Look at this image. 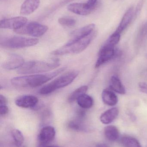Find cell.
Returning a JSON list of instances; mask_svg holds the SVG:
<instances>
[{
    "instance_id": "cell-1",
    "label": "cell",
    "mask_w": 147,
    "mask_h": 147,
    "mask_svg": "<svg viewBox=\"0 0 147 147\" xmlns=\"http://www.w3.org/2000/svg\"><path fill=\"white\" fill-rule=\"evenodd\" d=\"M66 69V67H63L49 73L31 74L15 77L11 79V83L12 85L16 87L35 88L45 84Z\"/></svg>"
},
{
    "instance_id": "cell-2",
    "label": "cell",
    "mask_w": 147,
    "mask_h": 147,
    "mask_svg": "<svg viewBox=\"0 0 147 147\" xmlns=\"http://www.w3.org/2000/svg\"><path fill=\"white\" fill-rule=\"evenodd\" d=\"M60 65L58 59L49 61H30L26 62L19 68L17 72L20 74H29L46 72L56 69Z\"/></svg>"
},
{
    "instance_id": "cell-3",
    "label": "cell",
    "mask_w": 147,
    "mask_h": 147,
    "mask_svg": "<svg viewBox=\"0 0 147 147\" xmlns=\"http://www.w3.org/2000/svg\"><path fill=\"white\" fill-rule=\"evenodd\" d=\"M97 32L95 30L91 34L78 41L64 46L54 51L51 54L54 56H62L68 54H77L84 51L95 38Z\"/></svg>"
},
{
    "instance_id": "cell-4",
    "label": "cell",
    "mask_w": 147,
    "mask_h": 147,
    "mask_svg": "<svg viewBox=\"0 0 147 147\" xmlns=\"http://www.w3.org/2000/svg\"><path fill=\"white\" fill-rule=\"evenodd\" d=\"M79 75L77 71H72L62 74L40 90L39 93L42 95H47L58 89L64 88L71 84Z\"/></svg>"
},
{
    "instance_id": "cell-5",
    "label": "cell",
    "mask_w": 147,
    "mask_h": 147,
    "mask_svg": "<svg viewBox=\"0 0 147 147\" xmlns=\"http://www.w3.org/2000/svg\"><path fill=\"white\" fill-rule=\"evenodd\" d=\"M38 43L39 40L37 38L12 36L1 39L0 44L3 48L15 49L33 46Z\"/></svg>"
},
{
    "instance_id": "cell-6",
    "label": "cell",
    "mask_w": 147,
    "mask_h": 147,
    "mask_svg": "<svg viewBox=\"0 0 147 147\" xmlns=\"http://www.w3.org/2000/svg\"><path fill=\"white\" fill-rule=\"evenodd\" d=\"M48 30V27L38 22H33L27 23L20 29L14 32L19 34H26L34 37H39L44 35Z\"/></svg>"
},
{
    "instance_id": "cell-7",
    "label": "cell",
    "mask_w": 147,
    "mask_h": 147,
    "mask_svg": "<svg viewBox=\"0 0 147 147\" xmlns=\"http://www.w3.org/2000/svg\"><path fill=\"white\" fill-rule=\"evenodd\" d=\"M115 46L106 41L99 51L98 58L96 63L95 67L96 68H99L101 65L112 59L115 56Z\"/></svg>"
},
{
    "instance_id": "cell-8",
    "label": "cell",
    "mask_w": 147,
    "mask_h": 147,
    "mask_svg": "<svg viewBox=\"0 0 147 147\" xmlns=\"http://www.w3.org/2000/svg\"><path fill=\"white\" fill-rule=\"evenodd\" d=\"M27 19L23 16H17L9 19H3L0 21V28L4 29H20L27 23Z\"/></svg>"
},
{
    "instance_id": "cell-9",
    "label": "cell",
    "mask_w": 147,
    "mask_h": 147,
    "mask_svg": "<svg viewBox=\"0 0 147 147\" xmlns=\"http://www.w3.org/2000/svg\"><path fill=\"white\" fill-rule=\"evenodd\" d=\"M95 28L96 25L95 24H90L74 30L70 34V39L66 44H72L88 36L95 31Z\"/></svg>"
},
{
    "instance_id": "cell-10",
    "label": "cell",
    "mask_w": 147,
    "mask_h": 147,
    "mask_svg": "<svg viewBox=\"0 0 147 147\" xmlns=\"http://www.w3.org/2000/svg\"><path fill=\"white\" fill-rule=\"evenodd\" d=\"M25 63L24 59L21 56L16 54H11L3 63L2 66L5 69H19Z\"/></svg>"
},
{
    "instance_id": "cell-11",
    "label": "cell",
    "mask_w": 147,
    "mask_h": 147,
    "mask_svg": "<svg viewBox=\"0 0 147 147\" xmlns=\"http://www.w3.org/2000/svg\"><path fill=\"white\" fill-rule=\"evenodd\" d=\"M55 129L51 126H46L41 129L39 135L41 146H44L53 140L55 137Z\"/></svg>"
},
{
    "instance_id": "cell-12",
    "label": "cell",
    "mask_w": 147,
    "mask_h": 147,
    "mask_svg": "<svg viewBox=\"0 0 147 147\" xmlns=\"http://www.w3.org/2000/svg\"><path fill=\"white\" fill-rule=\"evenodd\" d=\"M39 102V99L35 96L32 95H25L17 98L15 104L20 108H33L35 107Z\"/></svg>"
},
{
    "instance_id": "cell-13",
    "label": "cell",
    "mask_w": 147,
    "mask_h": 147,
    "mask_svg": "<svg viewBox=\"0 0 147 147\" xmlns=\"http://www.w3.org/2000/svg\"><path fill=\"white\" fill-rule=\"evenodd\" d=\"M134 8L133 7H131L124 14L119 26L114 32L121 34L131 23L134 18Z\"/></svg>"
},
{
    "instance_id": "cell-14",
    "label": "cell",
    "mask_w": 147,
    "mask_h": 147,
    "mask_svg": "<svg viewBox=\"0 0 147 147\" xmlns=\"http://www.w3.org/2000/svg\"><path fill=\"white\" fill-rule=\"evenodd\" d=\"M40 0H25L21 7L20 13L28 16L33 13L39 7Z\"/></svg>"
},
{
    "instance_id": "cell-15",
    "label": "cell",
    "mask_w": 147,
    "mask_h": 147,
    "mask_svg": "<svg viewBox=\"0 0 147 147\" xmlns=\"http://www.w3.org/2000/svg\"><path fill=\"white\" fill-rule=\"evenodd\" d=\"M67 9L72 13L81 16H87L92 12L88 8L85 3H71L68 5Z\"/></svg>"
},
{
    "instance_id": "cell-16",
    "label": "cell",
    "mask_w": 147,
    "mask_h": 147,
    "mask_svg": "<svg viewBox=\"0 0 147 147\" xmlns=\"http://www.w3.org/2000/svg\"><path fill=\"white\" fill-rule=\"evenodd\" d=\"M119 112V110L117 108H111L108 110L100 116L101 122L104 124L111 123L118 116Z\"/></svg>"
},
{
    "instance_id": "cell-17",
    "label": "cell",
    "mask_w": 147,
    "mask_h": 147,
    "mask_svg": "<svg viewBox=\"0 0 147 147\" xmlns=\"http://www.w3.org/2000/svg\"><path fill=\"white\" fill-rule=\"evenodd\" d=\"M102 97L103 102L109 106H114L118 102L117 96L114 92L108 89L103 90L102 92Z\"/></svg>"
},
{
    "instance_id": "cell-18",
    "label": "cell",
    "mask_w": 147,
    "mask_h": 147,
    "mask_svg": "<svg viewBox=\"0 0 147 147\" xmlns=\"http://www.w3.org/2000/svg\"><path fill=\"white\" fill-rule=\"evenodd\" d=\"M110 89L119 94L123 95L126 93L125 87L118 77L113 76L110 78Z\"/></svg>"
},
{
    "instance_id": "cell-19",
    "label": "cell",
    "mask_w": 147,
    "mask_h": 147,
    "mask_svg": "<svg viewBox=\"0 0 147 147\" xmlns=\"http://www.w3.org/2000/svg\"><path fill=\"white\" fill-rule=\"evenodd\" d=\"M104 134L110 141L115 142L118 140L120 136L119 130L115 126L110 125L104 128Z\"/></svg>"
},
{
    "instance_id": "cell-20",
    "label": "cell",
    "mask_w": 147,
    "mask_h": 147,
    "mask_svg": "<svg viewBox=\"0 0 147 147\" xmlns=\"http://www.w3.org/2000/svg\"><path fill=\"white\" fill-rule=\"evenodd\" d=\"M78 104L82 109H89L91 108L93 105L92 98L87 94H84L77 100Z\"/></svg>"
},
{
    "instance_id": "cell-21",
    "label": "cell",
    "mask_w": 147,
    "mask_h": 147,
    "mask_svg": "<svg viewBox=\"0 0 147 147\" xmlns=\"http://www.w3.org/2000/svg\"><path fill=\"white\" fill-rule=\"evenodd\" d=\"M88 90L87 86H80L73 91L69 96L68 101L69 102H72L77 99L82 95L85 94Z\"/></svg>"
},
{
    "instance_id": "cell-22",
    "label": "cell",
    "mask_w": 147,
    "mask_h": 147,
    "mask_svg": "<svg viewBox=\"0 0 147 147\" xmlns=\"http://www.w3.org/2000/svg\"><path fill=\"white\" fill-rule=\"evenodd\" d=\"M11 136L16 147H22L24 139L22 133L19 129H14L11 131Z\"/></svg>"
},
{
    "instance_id": "cell-23",
    "label": "cell",
    "mask_w": 147,
    "mask_h": 147,
    "mask_svg": "<svg viewBox=\"0 0 147 147\" xmlns=\"http://www.w3.org/2000/svg\"><path fill=\"white\" fill-rule=\"evenodd\" d=\"M121 142L124 147H142L135 138L131 136H124L122 139Z\"/></svg>"
},
{
    "instance_id": "cell-24",
    "label": "cell",
    "mask_w": 147,
    "mask_h": 147,
    "mask_svg": "<svg viewBox=\"0 0 147 147\" xmlns=\"http://www.w3.org/2000/svg\"><path fill=\"white\" fill-rule=\"evenodd\" d=\"M68 127L72 130L81 131L85 130V127L80 121H72L68 123Z\"/></svg>"
},
{
    "instance_id": "cell-25",
    "label": "cell",
    "mask_w": 147,
    "mask_h": 147,
    "mask_svg": "<svg viewBox=\"0 0 147 147\" xmlns=\"http://www.w3.org/2000/svg\"><path fill=\"white\" fill-rule=\"evenodd\" d=\"M58 23L60 25L64 26L71 27L75 26L76 24V20L74 19L66 17H61L58 20Z\"/></svg>"
},
{
    "instance_id": "cell-26",
    "label": "cell",
    "mask_w": 147,
    "mask_h": 147,
    "mask_svg": "<svg viewBox=\"0 0 147 147\" xmlns=\"http://www.w3.org/2000/svg\"><path fill=\"white\" fill-rule=\"evenodd\" d=\"M98 1V0H88L85 4L88 8L93 12L97 6Z\"/></svg>"
},
{
    "instance_id": "cell-27",
    "label": "cell",
    "mask_w": 147,
    "mask_h": 147,
    "mask_svg": "<svg viewBox=\"0 0 147 147\" xmlns=\"http://www.w3.org/2000/svg\"><path fill=\"white\" fill-rule=\"evenodd\" d=\"M143 0H140L138 4H137V7H136V9L134 12V18L135 19L136 16L139 14L142 8V6H143Z\"/></svg>"
},
{
    "instance_id": "cell-28",
    "label": "cell",
    "mask_w": 147,
    "mask_h": 147,
    "mask_svg": "<svg viewBox=\"0 0 147 147\" xmlns=\"http://www.w3.org/2000/svg\"><path fill=\"white\" fill-rule=\"evenodd\" d=\"M9 109L7 104H0V114L1 115H4L8 113Z\"/></svg>"
},
{
    "instance_id": "cell-29",
    "label": "cell",
    "mask_w": 147,
    "mask_h": 147,
    "mask_svg": "<svg viewBox=\"0 0 147 147\" xmlns=\"http://www.w3.org/2000/svg\"><path fill=\"white\" fill-rule=\"evenodd\" d=\"M140 90L143 93L147 94V84L145 82H140L139 84Z\"/></svg>"
},
{
    "instance_id": "cell-30",
    "label": "cell",
    "mask_w": 147,
    "mask_h": 147,
    "mask_svg": "<svg viewBox=\"0 0 147 147\" xmlns=\"http://www.w3.org/2000/svg\"><path fill=\"white\" fill-rule=\"evenodd\" d=\"M77 115L79 118H80V119H83L85 116V113L84 111L79 110L78 111Z\"/></svg>"
},
{
    "instance_id": "cell-31",
    "label": "cell",
    "mask_w": 147,
    "mask_h": 147,
    "mask_svg": "<svg viewBox=\"0 0 147 147\" xmlns=\"http://www.w3.org/2000/svg\"><path fill=\"white\" fill-rule=\"evenodd\" d=\"M74 1V0H63V1L60 2V3L59 4V6L58 7H59V6L60 7H62V6L64 5L65 4H66V3H69L70 2L72 1Z\"/></svg>"
},
{
    "instance_id": "cell-32",
    "label": "cell",
    "mask_w": 147,
    "mask_h": 147,
    "mask_svg": "<svg viewBox=\"0 0 147 147\" xmlns=\"http://www.w3.org/2000/svg\"><path fill=\"white\" fill-rule=\"evenodd\" d=\"M96 147H108V145L105 144H99L97 145Z\"/></svg>"
},
{
    "instance_id": "cell-33",
    "label": "cell",
    "mask_w": 147,
    "mask_h": 147,
    "mask_svg": "<svg viewBox=\"0 0 147 147\" xmlns=\"http://www.w3.org/2000/svg\"><path fill=\"white\" fill-rule=\"evenodd\" d=\"M40 147H58L55 146H41Z\"/></svg>"
}]
</instances>
